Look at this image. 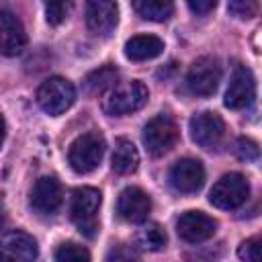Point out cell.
<instances>
[{"mask_svg": "<svg viewBox=\"0 0 262 262\" xmlns=\"http://www.w3.org/2000/svg\"><path fill=\"white\" fill-rule=\"evenodd\" d=\"M151 211V199L137 186H127L117 199V213L129 223H143Z\"/></svg>", "mask_w": 262, "mask_h": 262, "instance_id": "obj_13", "label": "cell"}, {"mask_svg": "<svg viewBox=\"0 0 262 262\" xmlns=\"http://www.w3.org/2000/svg\"><path fill=\"white\" fill-rule=\"evenodd\" d=\"M258 8H260V0H229L227 2L229 14L235 18H242V20L256 16Z\"/></svg>", "mask_w": 262, "mask_h": 262, "instance_id": "obj_25", "label": "cell"}, {"mask_svg": "<svg viewBox=\"0 0 262 262\" xmlns=\"http://www.w3.org/2000/svg\"><path fill=\"white\" fill-rule=\"evenodd\" d=\"M190 127V137L196 145H201L203 149H215L219 147V143L223 141L225 135V123L217 113L211 111H203L199 115H194L188 123Z\"/></svg>", "mask_w": 262, "mask_h": 262, "instance_id": "obj_8", "label": "cell"}, {"mask_svg": "<svg viewBox=\"0 0 262 262\" xmlns=\"http://www.w3.org/2000/svg\"><path fill=\"white\" fill-rule=\"evenodd\" d=\"M102 203V194L98 188L82 186L74 190L72 196V219L78 225L80 233L86 237H94L98 231V209Z\"/></svg>", "mask_w": 262, "mask_h": 262, "instance_id": "obj_2", "label": "cell"}, {"mask_svg": "<svg viewBox=\"0 0 262 262\" xmlns=\"http://www.w3.org/2000/svg\"><path fill=\"white\" fill-rule=\"evenodd\" d=\"M135 12L145 18V20H168L174 12V2L172 0H131Z\"/></svg>", "mask_w": 262, "mask_h": 262, "instance_id": "obj_19", "label": "cell"}, {"mask_svg": "<svg viewBox=\"0 0 262 262\" xmlns=\"http://www.w3.org/2000/svg\"><path fill=\"white\" fill-rule=\"evenodd\" d=\"M186 4L190 6V10L194 14H207V12H211L215 8L217 0H186Z\"/></svg>", "mask_w": 262, "mask_h": 262, "instance_id": "obj_27", "label": "cell"}, {"mask_svg": "<svg viewBox=\"0 0 262 262\" xmlns=\"http://www.w3.org/2000/svg\"><path fill=\"white\" fill-rule=\"evenodd\" d=\"M55 260L59 262H78V260H90V252L74 242H66L55 250Z\"/></svg>", "mask_w": 262, "mask_h": 262, "instance_id": "obj_24", "label": "cell"}, {"mask_svg": "<svg viewBox=\"0 0 262 262\" xmlns=\"http://www.w3.org/2000/svg\"><path fill=\"white\" fill-rule=\"evenodd\" d=\"M119 23L115 0H86V25L94 35H111Z\"/></svg>", "mask_w": 262, "mask_h": 262, "instance_id": "obj_12", "label": "cell"}, {"mask_svg": "<svg viewBox=\"0 0 262 262\" xmlns=\"http://www.w3.org/2000/svg\"><path fill=\"white\" fill-rule=\"evenodd\" d=\"M111 166L117 174H131L137 170L139 166V154H137V147L125 139V137H119L115 141V149H113V156H111Z\"/></svg>", "mask_w": 262, "mask_h": 262, "instance_id": "obj_18", "label": "cell"}, {"mask_svg": "<svg viewBox=\"0 0 262 262\" xmlns=\"http://www.w3.org/2000/svg\"><path fill=\"white\" fill-rule=\"evenodd\" d=\"M27 45V33L23 29V23L10 12L2 10L0 14V47L4 55H16Z\"/></svg>", "mask_w": 262, "mask_h": 262, "instance_id": "obj_15", "label": "cell"}, {"mask_svg": "<svg viewBox=\"0 0 262 262\" xmlns=\"http://www.w3.org/2000/svg\"><path fill=\"white\" fill-rule=\"evenodd\" d=\"M221 82V66L215 57H199L188 74H186V88L194 96H211Z\"/></svg>", "mask_w": 262, "mask_h": 262, "instance_id": "obj_7", "label": "cell"}, {"mask_svg": "<svg viewBox=\"0 0 262 262\" xmlns=\"http://www.w3.org/2000/svg\"><path fill=\"white\" fill-rule=\"evenodd\" d=\"M248 194H250V184H248L246 176L239 172H227L213 184V188L209 192V201L217 209L229 211V209L242 207L246 203Z\"/></svg>", "mask_w": 262, "mask_h": 262, "instance_id": "obj_6", "label": "cell"}, {"mask_svg": "<svg viewBox=\"0 0 262 262\" xmlns=\"http://www.w3.org/2000/svg\"><path fill=\"white\" fill-rule=\"evenodd\" d=\"M106 258H108V260H113V258H115V260H121V258H123V260H131V258H137V254L131 252V250H125L123 246H119V250H113Z\"/></svg>", "mask_w": 262, "mask_h": 262, "instance_id": "obj_28", "label": "cell"}, {"mask_svg": "<svg viewBox=\"0 0 262 262\" xmlns=\"http://www.w3.org/2000/svg\"><path fill=\"white\" fill-rule=\"evenodd\" d=\"M117 76H119L117 68L104 66V68L94 70L92 74H88L84 86H86V90H88L90 94H98V92H102V90H106V88H113L115 82H117Z\"/></svg>", "mask_w": 262, "mask_h": 262, "instance_id": "obj_21", "label": "cell"}, {"mask_svg": "<svg viewBox=\"0 0 262 262\" xmlns=\"http://www.w3.org/2000/svg\"><path fill=\"white\" fill-rule=\"evenodd\" d=\"M149 98V90L139 80H129L115 84L102 98V111L111 117H123L139 111Z\"/></svg>", "mask_w": 262, "mask_h": 262, "instance_id": "obj_1", "label": "cell"}, {"mask_svg": "<svg viewBox=\"0 0 262 262\" xmlns=\"http://www.w3.org/2000/svg\"><path fill=\"white\" fill-rule=\"evenodd\" d=\"M74 100H76V88L70 80H66L61 76L47 78L37 90L39 106L47 115H53V117L66 113L74 104Z\"/></svg>", "mask_w": 262, "mask_h": 262, "instance_id": "obj_5", "label": "cell"}, {"mask_svg": "<svg viewBox=\"0 0 262 262\" xmlns=\"http://www.w3.org/2000/svg\"><path fill=\"white\" fill-rule=\"evenodd\" d=\"M166 231L158 225V223H147L143 225L137 235H135V244L137 248L141 250H147V252H160L164 246H166Z\"/></svg>", "mask_w": 262, "mask_h": 262, "instance_id": "obj_20", "label": "cell"}, {"mask_svg": "<svg viewBox=\"0 0 262 262\" xmlns=\"http://www.w3.org/2000/svg\"><path fill=\"white\" fill-rule=\"evenodd\" d=\"M205 182V168L194 158H182L170 168V184L182 194L196 192Z\"/></svg>", "mask_w": 262, "mask_h": 262, "instance_id": "obj_10", "label": "cell"}, {"mask_svg": "<svg viewBox=\"0 0 262 262\" xmlns=\"http://www.w3.org/2000/svg\"><path fill=\"white\" fill-rule=\"evenodd\" d=\"M254 94H256V82H254L252 72L244 66L235 68V72L229 80L227 92H225V100H223L225 106L231 111H242L252 104Z\"/></svg>", "mask_w": 262, "mask_h": 262, "instance_id": "obj_11", "label": "cell"}, {"mask_svg": "<svg viewBox=\"0 0 262 262\" xmlns=\"http://www.w3.org/2000/svg\"><path fill=\"white\" fill-rule=\"evenodd\" d=\"M215 229H217V221L203 211H186L176 221L178 235L188 244H201L213 237Z\"/></svg>", "mask_w": 262, "mask_h": 262, "instance_id": "obj_9", "label": "cell"}, {"mask_svg": "<svg viewBox=\"0 0 262 262\" xmlns=\"http://www.w3.org/2000/svg\"><path fill=\"white\" fill-rule=\"evenodd\" d=\"M178 125L174 123V119L170 115H156L154 119L147 121V125L143 127V145L145 149L154 156V158H160L164 154H168L176 141H178Z\"/></svg>", "mask_w": 262, "mask_h": 262, "instance_id": "obj_3", "label": "cell"}, {"mask_svg": "<svg viewBox=\"0 0 262 262\" xmlns=\"http://www.w3.org/2000/svg\"><path fill=\"white\" fill-rule=\"evenodd\" d=\"M237 256L246 262H262V235H252L244 239L237 248Z\"/></svg>", "mask_w": 262, "mask_h": 262, "instance_id": "obj_23", "label": "cell"}, {"mask_svg": "<svg viewBox=\"0 0 262 262\" xmlns=\"http://www.w3.org/2000/svg\"><path fill=\"white\" fill-rule=\"evenodd\" d=\"M61 184L55 176H41L31 192V207L41 215H51L61 205Z\"/></svg>", "mask_w": 262, "mask_h": 262, "instance_id": "obj_14", "label": "cell"}, {"mask_svg": "<svg viewBox=\"0 0 262 262\" xmlns=\"http://www.w3.org/2000/svg\"><path fill=\"white\" fill-rule=\"evenodd\" d=\"M104 156V139L98 133H84L80 135L68 149V162L74 172L88 174L98 168Z\"/></svg>", "mask_w": 262, "mask_h": 262, "instance_id": "obj_4", "label": "cell"}, {"mask_svg": "<svg viewBox=\"0 0 262 262\" xmlns=\"http://www.w3.org/2000/svg\"><path fill=\"white\" fill-rule=\"evenodd\" d=\"M233 149H235V156L239 160H244V162H252V160H256L260 156L258 143L254 139H250V137H239L235 141V147Z\"/></svg>", "mask_w": 262, "mask_h": 262, "instance_id": "obj_26", "label": "cell"}, {"mask_svg": "<svg viewBox=\"0 0 262 262\" xmlns=\"http://www.w3.org/2000/svg\"><path fill=\"white\" fill-rule=\"evenodd\" d=\"M2 252L4 256L16 258V260H33L37 258V242L33 239V235L20 231V229H12V231H4L2 235Z\"/></svg>", "mask_w": 262, "mask_h": 262, "instance_id": "obj_16", "label": "cell"}, {"mask_svg": "<svg viewBox=\"0 0 262 262\" xmlns=\"http://www.w3.org/2000/svg\"><path fill=\"white\" fill-rule=\"evenodd\" d=\"M164 51V41L156 35H135L125 43V55L131 61L154 59Z\"/></svg>", "mask_w": 262, "mask_h": 262, "instance_id": "obj_17", "label": "cell"}, {"mask_svg": "<svg viewBox=\"0 0 262 262\" xmlns=\"http://www.w3.org/2000/svg\"><path fill=\"white\" fill-rule=\"evenodd\" d=\"M43 4H45L47 23L53 25V27L61 25L74 8V0H43Z\"/></svg>", "mask_w": 262, "mask_h": 262, "instance_id": "obj_22", "label": "cell"}]
</instances>
